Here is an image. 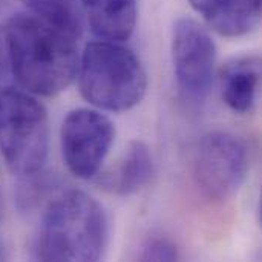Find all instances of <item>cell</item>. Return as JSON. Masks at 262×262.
Instances as JSON below:
<instances>
[{
  "label": "cell",
  "instance_id": "obj_1",
  "mask_svg": "<svg viewBox=\"0 0 262 262\" xmlns=\"http://www.w3.org/2000/svg\"><path fill=\"white\" fill-rule=\"evenodd\" d=\"M77 40L29 11L12 15L5 26V45L18 86L41 97L63 92L77 77Z\"/></svg>",
  "mask_w": 262,
  "mask_h": 262
},
{
  "label": "cell",
  "instance_id": "obj_2",
  "mask_svg": "<svg viewBox=\"0 0 262 262\" xmlns=\"http://www.w3.org/2000/svg\"><path fill=\"white\" fill-rule=\"evenodd\" d=\"M107 236V216L101 204L83 190H66L48 204L31 256L35 261H98Z\"/></svg>",
  "mask_w": 262,
  "mask_h": 262
},
{
  "label": "cell",
  "instance_id": "obj_3",
  "mask_svg": "<svg viewBox=\"0 0 262 262\" xmlns=\"http://www.w3.org/2000/svg\"><path fill=\"white\" fill-rule=\"evenodd\" d=\"M77 77L83 98L107 112L130 111L147 92V74L141 60L121 41L100 38L86 45Z\"/></svg>",
  "mask_w": 262,
  "mask_h": 262
},
{
  "label": "cell",
  "instance_id": "obj_4",
  "mask_svg": "<svg viewBox=\"0 0 262 262\" xmlns=\"http://www.w3.org/2000/svg\"><path fill=\"white\" fill-rule=\"evenodd\" d=\"M49 150L45 106L18 88H0V155L18 177L40 173Z\"/></svg>",
  "mask_w": 262,
  "mask_h": 262
},
{
  "label": "cell",
  "instance_id": "obj_5",
  "mask_svg": "<svg viewBox=\"0 0 262 262\" xmlns=\"http://www.w3.org/2000/svg\"><path fill=\"white\" fill-rule=\"evenodd\" d=\"M172 63L180 97L189 104L203 103L213 83L216 45L196 20L181 17L173 25Z\"/></svg>",
  "mask_w": 262,
  "mask_h": 262
},
{
  "label": "cell",
  "instance_id": "obj_6",
  "mask_svg": "<svg viewBox=\"0 0 262 262\" xmlns=\"http://www.w3.org/2000/svg\"><path fill=\"white\" fill-rule=\"evenodd\" d=\"M249 164L244 141L227 132H210L200 140L195 150L193 177L207 198L224 201L244 184Z\"/></svg>",
  "mask_w": 262,
  "mask_h": 262
},
{
  "label": "cell",
  "instance_id": "obj_7",
  "mask_svg": "<svg viewBox=\"0 0 262 262\" xmlns=\"http://www.w3.org/2000/svg\"><path fill=\"white\" fill-rule=\"evenodd\" d=\"M114 140L115 127L109 117L88 107L71 111L60 129L61 155L68 170L78 180L97 177Z\"/></svg>",
  "mask_w": 262,
  "mask_h": 262
},
{
  "label": "cell",
  "instance_id": "obj_8",
  "mask_svg": "<svg viewBox=\"0 0 262 262\" xmlns=\"http://www.w3.org/2000/svg\"><path fill=\"white\" fill-rule=\"evenodd\" d=\"M190 3L215 32L227 38L250 34L261 20V0H190Z\"/></svg>",
  "mask_w": 262,
  "mask_h": 262
},
{
  "label": "cell",
  "instance_id": "obj_9",
  "mask_svg": "<svg viewBox=\"0 0 262 262\" xmlns=\"http://www.w3.org/2000/svg\"><path fill=\"white\" fill-rule=\"evenodd\" d=\"M261 61L258 57H239L221 71V94L224 103L236 114H249L258 101Z\"/></svg>",
  "mask_w": 262,
  "mask_h": 262
},
{
  "label": "cell",
  "instance_id": "obj_10",
  "mask_svg": "<svg viewBox=\"0 0 262 262\" xmlns=\"http://www.w3.org/2000/svg\"><path fill=\"white\" fill-rule=\"evenodd\" d=\"M92 31L103 40L124 41L137 25V0H80Z\"/></svg>",
  "mask_w": 262,
  "mask_h": 262
},
{
  "label": "cell",
  "instance_id": "obj_11",
  "mask_svg": "<svg viewBox=\"0 0 262 262\" xmlns=\"http://www.w3.org/2000/svg\"><path fill=\"white\" fill-rule=\"evenodd\" d=\"M155 172L150 149L143 141H134L118 164L104 175L100 183L103 189L120 196H129L144 189Z\"/></svg>",
  "mask_w": 262,
  "mask_h": 262
},
{
  "label": "cell",
  "instance_id": "obj_12",
  "mask_svg": "<svg viewBox=\"0 0 262 262\" xmlns=\"http://www.w3.org/2000/svg\"><path fill=\"white\" fill-rule=\"evenodd\" d=\"M28 11L57 29L80 38L84 14L80 0H23Z\"/></svg>",
  "mask_w": 262,
  "mask_h": 262
},
{
  "label": "cell",
  "instance_id": "obj_13",
  "mask_svg": "<svg viewBox=\"0 0 262 262\" xmlns=\"http://www.w3.org/2000/svg\"><path fill=\"white\" fill-rule=\"evenodd\" d=\"M140 258L143 261L172 262L180 259V249L167 236H150L146 239L141 249Z\"/></svg>",
  "mask_w": 262,
  "mask_h": 262
},
{
  "label": "cell",
  "instance_id": "obj_14",
  "mask_svg": "<svg viewBox=\"0 0 262 262\" xmlns=\"http://www.w3.org/2000/svg\"><path fill=\"white\" fill-rule=\"evenodd\" d=\"M6 258H8L6 247H5V243H3V239L0 238V261H5Z\"/></svg>",
  "mask_w": 262,
  "mask_h": 262
}]
</instances>
